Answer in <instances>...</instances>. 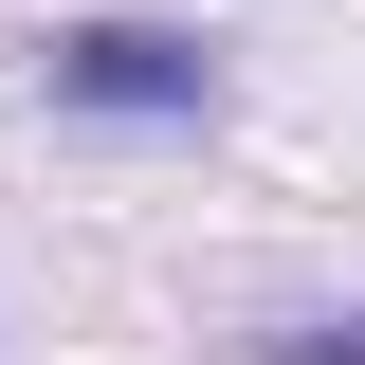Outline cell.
Returning a JSON list of instances; mask_svg holds the SVG:
<instances>
[{
	"label": "cell",
	"mask_w": 365,
	"mask_h": 365,
	"mask_svg": "<svg viewBox=\"0 0 365 365\" xmlns=\"http://www.w3.org/2000/svg\"><path fill=\"white\" fill-rule=\"evenodd\" d=\"M55 110H110V128H201L220 110V55L165 37V19H73V37H37Z\"/></svg>",
	"instance_id": "6da1fadb"
},
{
	"label": "cell",
	"mask_w": 365,
	"mask_h": 365,
	"mask_svg": "<svg viewBox=\"0 0 365 365\" xmlns=\"http://www.w3.org/2000/svg\"><path fill=\"white\" fill-rule=\"evenodd\" d=\"M256 365H365V311H311V329H256Z\"/></svg>",
	"instance_id": "7a4b0ae2"
}]
</instances>
